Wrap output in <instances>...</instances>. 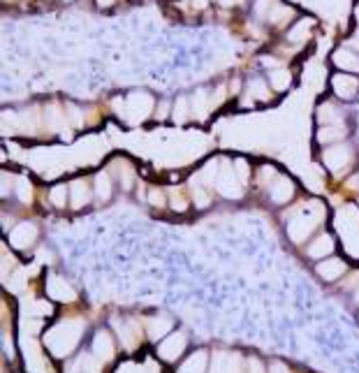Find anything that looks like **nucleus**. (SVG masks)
<instances>
[{"instance_id":"obj_1","label":"nucleus","mask_w":359,"mask_h":373,"mask_svg":"<svg viewBox=\"0 0 359 373\" xmlns=\"http://www.w3.org/2000/svg\"><path fill=\"white\" fill-rule=\"evenodd\" d=\"M84 320H63L56 327H52L45 336V346L52 350V355L56 357H68L72 350L77 348L79 339L84 334Z\"/></svg>"},{"instance_id":"obj_2","label":"nucleus","mask_w":359,"mask_h":373,"mask_svg":"<svg viewBox=\"0 0 359 373\" xmlns=\"http://www.w3.org/2000/svg\"><path fill=\"white\" fill-rule=\"evenodd\" d=\"M325 218V209H320L318 204H308L306 209L299 211L297 218H290V225H287V234H290L292 241L301 243L308 239V234L318 227L320 220Z\"/></svg>"},{"instance_id":"obj_3","label":"nucleus","mask_w":359,"mask_h":373,"mask_svg":"<svg viewBox=\"0 0 359 373\" xmlns=\"http://www.w3.org/2000/svg\"><path fill=\"white\" fill-rule=\"evenodd\" d=\"M24 357H26V371L28 373H54V369L49 367V362L45 360L40 343L33 341L31 336H24Z\"/></svg>"},{"instance_id":"obj_4","label":"nucleus","mask_w":359,"mask_h":373,"mask_svg":"<svg viewBox=\"0 0 359 373\" xmlns=\"http://www.w3.org/2000/svg\"><path fill=\"white\" fill-rule=\"evenodd\" d=\"M325 165L336 174H343L353 165V151L348 146H334L325 153Z\"/></svg>"},{"instance_id":"obj_5","label":"nucleus","mask_w":359,"mask_h":373,"mask_svg":"<svg viewBox=\"0 0 359 373\" xmlns=\"http://www.w3.org/2000/svg\"><path fill=\"white\" fill-rule=\"evenodd\" d=\"M183 350H185V336L181 332H176V334L167 336V339L160 343L158 355H160L165 362H174L183 355Z\"/></svg>"},{"instance_id":"obj_6","label":"nucleus","mask_w":359,"mask_h":373,"mask_svg":"<svg viewBox=\"0 0 359 373\" xmlns=\"http://www.w3.org/2000/svg\"><path fill=\"white\" fill-rule=\"evenodd\" d=\"M215 185H218V190L222 192L225 197H232V199H236V197H241V178L234 174V169H229V167H225V169H220L218 172V181H215Z\"/></svg>"},{"instance_id":"obj_7","label":"nucleus","mask_w":359,"mask_h":373,"mask_svg":"<svg viewBox=\"0 0 359 373\" xmlns=\"http://www.w3.org/2000/svg\"><path fill=\"white\" fill-rule=\"evenodd\" d=\"M47 295L56 299V301H75L77 299V292L75 288L68 283V281H63L61 276H49V281H47Z\"/></svg>"},{"instance_id":"obj_8","label":"nucleus","mask_w":359,"mask_h":373,"mask_svg":"<svg viewBox=\"0 0 359 373\" xmlns=\"http://www.w3.org/2000/svg\"><path fill=\"white\" fill-rule=\"evenodd\" d=\"M35 239H38V227H35L33 223H21L12 229L10 234V241L14 248H31Z\"/></svg>"},{"instance_id":"obj_9","label":"nucleus","mask_w":359,"mask_h":373,"mask_svg":"<svg viewBox=\"0 0 359 373\" xmlns=\"http://www.w3.org/2000/svg\"><path fill=\"white\" fill-rule=\"evenodd\" d=\"M241 357L236 353H215L211 360V373H239Z\"/></svg>"},{"instance_id":"obj_10","label":"nucleus","mask_w":359,"mask_h":373,"mask_svg":"<svg viewBox=\"0 0 359 373\" xmlns=\"http://www.w3.org/2000/svg\"><path fill=\"white\" fill-rule=\"evenodd\" d=\"M116 325V332H119V339L123 341L125 348H135L139 343V325L135 320H116L114 322Z\"/></svg>"},{"instance_id":"obj_11","label":"nucleus","mask_w":359,"mask_h":373,"mask_svg":"<svg viewBox=\"0 0 359 373\" xmlns=\"http://www.w3.org/2000/svg\"><path fill=\"white\" fill-rule=\"evenodd\" d=\"M334 91H336V96L339 98H355L357 93H359V79L357 77H350V75H339V77H334Z\"/></svg>"},{"instance_id":"obj_12","label":"nucleus","mask_w":359,"mask_h":373,"mask_svg":"<svg viewBox=\"0 0 359 373\" xmlns=\"http://www.w3.org/2000/svg\"><path fill=\"white\" fill-rule=\"evenodd\" d=\"M100 369H102V360H100V357L79 355L77 360L70 364L68 373H100Z\"/></svg>"},{"instance_id":"obj_13","label":"nucleus","mask_w":359,"mask_h":373,"mask_svg":"<svg viewBox=\"0 0 359 373\" xmlns=\"http://www.w3.org/2000/svg\"><path fill=\"white\" fill-rule=\"evenodd\" d=\"M343 271H346V262L339 260V257H332V260H322L318 264V274L325 278V281H336Z\"/></svg>"},{"instance_id":"obj_14","label":"nucleus","mask_w":359,"mask_h":373,"mask_svg":"<svg viewBox=\"0 0 359 373\" xmlns=\"http://www.w3.org/2000/svg\"><path fill=\"white\" fill-rule=\"evenodd\" d=\"M292 192H294V185H292V181H290V178L281 176V178H278V181H276V183L269 188V197L274 199L276 204H285L287 199L292 197Z\"/></svg>"},{"instance_id":"obj_15","label":"nucleus","mask_w":359,"mask_h":373,"mask_svg":"<svg viewBox=\"0 0 359 373\" xmlns=\"http://www.w3.org/2000/svg\"><path fill=\"white\" fill-rule=\"evenodd\" d=\"M93 350H96V357H100L102 362L112 360L114 357V339L109 332H98L96 341H93Z\"/></svg>"},{"instance_id":"obj_16","label":"nucleus","mask_w":359,"mask_h":373,"mask_svg":"<svg viewBox=\"0 0 359 373\" xmlns=\"http://www.w3.org/2000/svg\"><path fill=\"white\" fill-rule=\"evenodd\" d=\"M206 364H209V355L204 350L192 353L188 360L183 362V367L178 369V373H206Z\"/></svg>"},{"instance_id":"obj_17","label":"nucleus","mask_w":359,"mask_h":373,"mask_svg":"<svg viewBox=\"0 0 359 373\" xmlns=\"http://www.w3.org/2000/svg\"><path fill=\"white\" fill-rule=\"evenodd\" d=\"M171 332V320L165 318V315H155V318L148 320V336L153 341H160L165 339Z\"/></svg>"},{"instance_id":"obj_18","label":"nucleus","mask_w":359,"mask_h":373,"mask_svg":"<svg viewBox=\"0 0 359 373\" xmlns=\"http://www.w3.org/2000/svg\"><path fill=\"white\" fill-rule=\"evenodd\" d=\"M334 63L343 70H353V73H359V56L353 54L350 49H341V52L334 54Z\"/></svg>"},{"instance_id":"obj_19","label":"nucleus","mask_w":359,"mask_h":373,"mask_svg":"<svg viewBox=\"0 0 359 373\" xmlns=\"http://www.w3.org/2000/svg\"><path fill=\"white\" fill-rule=\"evenodd\" d=\"M334 250V241H332V236L329 234H322L318 236L311 246H308V255L311 257H322V255H329Z\"/></svg>"},{"instance_id":"obj_20","label":"nucleus","mask_w":359,"mask_h":373,"mask_svg":"<svg viewBox=\"0 0 359 373\" xmlns=\"http://www.w3.org/2000/svg\"><path fill=\"white\" fill-rule=\"evenodd\" d=\"M24 315H26V318H45V315H52V306H49L45 299L26 301V304H24Z\"/></svg>"},{"instance_id":"obj_21","label":"nucleus","mask_w":359,"mask_h":373,"mask_svg":"<svg viewBox=\"0 0 359 373\" xmlns=\"http://www.w3.org/2000/svg\"><path fill=\"white\" fill-rule=\"evenodd\" d=\"M72 206L75 209H82V206L89 204V199H91V190H89V185H86L84 181H77V183H72Z\"/></svg>"},{"instance_id":"obj_22","label":"nucleus","mask_w":359,"mask_h":373,"mask_svg":"<svg viewBox=\"0 0 359 373\" xmlns=\"http://www.w3.org/2000/svg\"><path fill=\"white\" fill-rule=\"evenodd\" d=\"M96 195L100 202H107V199L112 197V181H109V176H107V172L98 174L96 178Z\"/></svg>"},{"instance_id":"obj_23","label":"nucleus","mask_w":359,"mask_h":373,"mask_svg":"<svg viewBox=\"0 0 359 373\" xmlns=\"http://www.w3.org/2000/svg\"><path fill=\"white\" fill-rule=\"evenodd\" d=\"M269 82L276 91H285L287 86H290V73H285V70H274L269 77Z\"/></svg>"},{"instance_id":"obj_24","label":"nucleus","mask_w":359,"mask_h":373,"mask_svg":"<svg viewBox=\"0 0 359 373\" xmlns=\"http://www.w3.org/2000/svg\"><path fill=\"white\" fill-rule=\"evenodd\" d=\"M311 26H313L311 19L299 21V24L290 31V35H287V38H290V42H301V38H306V35H308V28H311Z\"/></svg>"},{"instance_id":"obj_25","label":"nucleus","mask_w":359,"mask_h":373,"mask_svg":"<svg viewBox=\"0 0 359 373\" xmlns=\"http://www.w3.org/2000/svg\"><path fill=\"white\" fill-rule=\"evenodd\" d=\"M346 130H343L341 125H334V128H325V130H320V142H332V139H341Z\"/></svg>"},{"instance_id":"obj_26","label":"nucleus","mask_w":359,"mask_h":373,"mask_svg":"<svg viewBox=\"0 0 359 373\" xmlns=\"http://www.w3.org/2000/svg\"><path fill=\"white\" fill-rule=\"evenodd\" d=\"M66 199H68L66 185H56V188H52V202H54V206L63 209V206H66Z\"/></svg>"},{"instance_id":"obj_27","label":"nucleus","mask_w":359,"mask_h":373,"mask_svg":"<svg viewBox=\"0 0 359 373\" xmlns=\"http://www.w3.org/2000/svg\"><path fill=\"white\" fill-rule=\"evenodd\" d=\"M192 199H195V204L199 206V209H204V206H209L211 195L204 188H192Z\"/></svg>"},{"instance_id":"obj_28","label":"nucleus","mask_w":359,"mask_h":373,"mask_svg":"<svg viewBox=\"0 0 359 373\" xmlns=\"http://www.w3.org/2000/svg\"><path fill=\"white\" fill-rule=\"evenodd\" d=\"M250 93H255L260 100H267L269 98V91H267V84L262 82V79H255V82H250Z\"/></svg>"},{"instance_id":"obj_29","label":"nucleus","mask_w":359,"mask_h":373,"mask_svg":"<svg viewBox=\"0 0 359 373\" xmlns=\"http://www.w3.org/2000/svg\"><path fill=\"white\" fill-rule=\"evenodd\" d=\"M248 369H250V373H264L262 362L255 360V357H250V360H248Z\"/></svg>"},{"instance_id":"obj_30","label":"nucleus","mask_w":359,"mask_h":373,"mask_svg":"<svg viewBox=\"0 0 359 373\" xmlns=\"http://www.w3.org/2000/svg\"><path fill=\"white\" fill-rule=\"evenodd\" d=\"M151 202H153L155 206H162L165 204V197L160 190H151Z\"/></svg>"},{"instance_id":"obj_31","label":"nucleus","mask_w":359,"mask_h":373,"mask_svg":"<svg viewBox=\"0 0 359 373\" xmlns=\"http://www.w3.org/2000/svg\"><path fill=\"white\" fill-rule=\"evenodd\" d=\"M236 167H239V178H241V183L243 181H246V178H248V169H246V162H236Z\"/></svg>"},{"instance_id":"obj_32","label":"nucleus","mask_w":359,"mask_h":373,"mask_svg":"<svg viewBox=\"0 0 359 373\" xmlns=\"http://www.w3.org/2000/svg\"><path fill=\"white\" fill-rule=\"evenodd\" d=\"M271 373H290V369H287L285 364L276 362V364H271Z\"/></svg>"},{"instance_id":"obj_33","label":"nucleus","mask_w":359,"mask_h":373,"mask_svg":"<svg viewBox=\"0 0 359 373\" xmlns=\"http://www.w3.org/2000/svg\"><path fill=\"white\" fill-rule=\"evenodd\" d=\"M185 116V100H178V109H176V119L178 121H183Z\"/></svg>"},{"instance_id":"obj_34","label":"nucleus","mask_w":359,"mask_h":373,"mask_svg":"<svg viewBox=\"0 0 359 373\" xmlns=\"http://www.w3.org/2000/svg\"><path fill=\"white\" fill-rule=\"evenodd\" d=\"M98 5H100V7H109L112 0H98Z\"/></svg>"},{"instance_id":"obj_35","label":"nucleus","mask_w":359,"mask_h":373,"mask_svg":"<svg viewBox=\"0 0 359 373\" xmlns=\"http://www.w3.org/2000/svg\"><path fill=\"white\" fill-rule=\"evenodd\" d=\"M225 5H234V3H239V0H222Z\"/></svg>"}]
</instances>
